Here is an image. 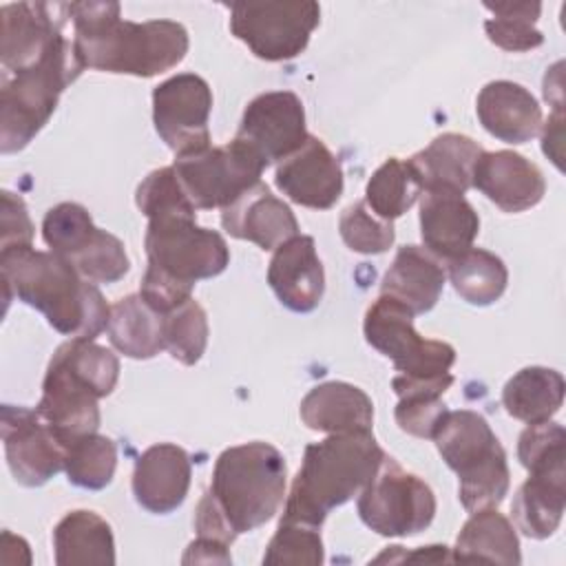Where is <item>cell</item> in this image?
Wrapping results in <instances>:
<instances>
[{"instance_id": "1", "label": "cell", "mask_w": 566, "mask_h": 566, "mask_svg": "<svg viewBox=\"0 0 566 566\" xmlns=\"http://www.w3.org/2000/svg\"><path fill=\"white\" fill-rule=\"evenodd\" d=\"M77 64L104 73L153 77L175 69L188 53V31L172 20H122L117 2H71Z\"/></svg>"}, {"instance_id": "2", "label": "cell", "mask_w": 566, "mask_h": 566, "mask_svg": "<svg viewBox=\"0 0 566 566\" xmlns=\"http://www.w3.org/2000/svg\"><path fill=\"white\" fill-rule=\"evenodd\" d=\"M4 301L11 294L44 314L49 325L71 338L93 340L106 329L111 307L93 281L66 259L33 245L0 250Z\"/></svg>"}, {"instance_id": "3", "label": "cell", "mask_w": 566, "mask_h": 566, "mask_svg": "<svg viewBox=\"0 0 566 566\" xmlns=\"http://www.w3.org/2000/svg\"><path fill=\"white\" fill-rule=\"evenodd\" d=\"M382 455L371 431L329 433V438L307 444L281 520L321 528L332 509L363 491Z\"/></svg>"}, {"instance_id": "4", "label": "cell", "mask_w": 566, "mask_h": 566, "mask_svg": "<svg viewBox=\"0 0 566 566\" xmlns=\"http://www.w3.org/2000/svg\"><path fill=\"white\" fill-rule=\"evenodd\" d=\"M287 464L270 442H245L219 453L208 495L237 535L274 517L285 495Z\"/></svg>"}, {"instance_id": "5", "label": "cell", "mask_w": 566, "mask_h": 566, "mask_svg": "<svg viewBox=\"0 0 566 566\" xmlns=\"http://www.w3.org/2000/svg\"><path fill=\"white\" fill-rule=\"evenodd\" d=\"M431 440L458 475V497L464 511L475 513L502 504L511 473L506 451L484 416L471 409L447 411Z\"/></svg>"}, {"instance_id": "6", "label": "cell", "mask_w": 566, "mask_h": 566, "mask_svg": "<svg viewBox=\"0 0 566 566\" xmlns=\"http://www.w3.org/2000/svg\"><path fill=\"white\" fill-rule=\"evenodd\" d=\"M82 66L75 60L71 38L62 35L31 69L2 75L0 86V153L22 150L53 115L62 91L77 80Z\"/></svg>"}, {"instance_id": "7", "label": "cell", "mask_w": 566, "mask_h": 566, "mask_svg": "<svg viewBox=\"0 0 566 566\" xmlns=\"http://www.w3.org/2000/svg\"><path fill=\"white\" fill-rule=\"evenodd\" d=\"M144 248L148 270L190 287L201 279L221 274L230 263L226 239L197 226V214L170 212L148 219Z\"/></svg>"}, {"instance_id": "8", "label": "cell", "mask_w": 566, "mask_h": 566, "mask_svg": "<svg viewBox=\"0 0 566 566\" xmlns=\"http://www.w3.org/2000/svg\"><path fill=\"white\" fill-rule=\"evenodd\" d=\"M358 515L367 528L382 537H409L424 531L436 517L431 486L382 455L376 473L358 493Z\"/></svg>"}, {"instance_id": "9", "label": "cell", "mask_w": 566, "mask_h": 566, "mask_svg": "<svg viewBox=\"0 0 566 566\" xmlns=\"http://www.w3.org/2000/svg\"><path fill=\"white\" fill-rule=\"evenodd\" d=\"M42 239L51 252L66 259L84 279L93 283H115L130 270L124 243L97 228L88 210L80 203H57L42 221Z\"/></svg>"}, {"instance_id": "10", "label": "cell", "mask_w": 566, "mask_h": 566, "mask_svg": "<svg viewBox=\"0 0 566 566\" xmlns=\"http://www.w3.org/2000/svg\"><path fill=\"white\" fill-rule=\"evenodd\" d=\"M318 22L321 7L312 0L230 4L232 35L265 62H283L303 53Z\"/></svg>"}, {"instance_id": "11", "label": "cell", "mask_w": 566, "mask_h": 566, "mask_svg": "<svg viewBox=\"0 0 566 566\" xmlns=\"http://www.w3.org/2000/svg\"><path fill=\"white\" fill-rule=\"evenodd\" d=\"M172 168L190 203L197 210H212L226 208L259 184L268 166L243 142L232 139L226 146L177 155Z\"/></svg>"}, {"instance_id": "12", "label": "cell", "mask_w": 566, "mask_h": 566, "mask_svg": "<svg viewBox=\"0 0 566 566\" xmlns=\"http://www.w3.org/2000/svg\"><path fill=\"white\" fill-rule=\"evenodd\" d=\"M363 334L365 340L387 356L402 376H442L449 374L455 363V349L449 343L420 336L413 327V314L385 294L367 307Z\"/></svg>"}, {"instance_id": "13", "label": "cell", "mask_w": 566, "mask_h": 566, "mask_svg": "<svg viewBox=\"0 0 566 566\" xmlns=\"http://www.w3.org/2000/svg\"><path fill=\"white\" fill-rule=\"evenodd\" d=\"M212 91L195 73H177L153 91V124L157 135L175 155L210 146L208 119Z\"/></svg>"}, {"instance_id": "14", "label": "cell", "mask_w": 566, "mask_h": 566, "mask_svg": "<svg viewBox=\"0 0 566 566\" xmlns=\"http://www.w3.org/2000/svg\"><path fill=\"white\" fill-rule=\"evenodd\" d=\"M234 139L256 153L265 166L296 153L305 139V108L292 91L256 95L243 111Z\"/></svg>"}, {"instance_id": "15", "label": "cell", "mask_w": 566, "mask_h": 566, "mask_svg": "<svg viewBox=\"0 0 566 566\" xmlns=\"http://www.w3.org/2000/svg\"><path fill=\"white\" fill-rule=\"evenodd\" d=\"M0 433L9 471L18 484L42 486L64 469V444L38 409L2 405Z\"/></svg>"}, {"instance_id": "16", "label": "cell", "mask_w": 566, "mask_h": 566, "mask_svg": "<svg viewBox=\"0 0 566 566\" xmlns=\"http://www.w3.org/2000/svg\"><path fill=\"white\" fill-rule=\"evenodd\" d=\"M66 4L18 2L0 9V64L2 75L35 66L64 35Z\"/></svg>"}, {"instance_id": "17", "label": "cell", "mask_w": 566, "mask_h": 566, "mask_svg": "<svg viewBox=\"0 0 566 566\" xmlns=\"http://www.w3.org/2000/svg\"><path fill=\"white\" fill-rule=\"evenodd\" d=\"M97 400L99 394L95 387L73 371L57 354H53L35 409L64 447L75 438L95 433L99 429Z\"/></svg>"}, {"instance_id": "18", "label": "cell", "mask_w": 566, "mask_h": 566, "mask_svg": "<svg viewBox=\"0 0 566 566\" xmlns=\"http://www.w3.org/2000/svg\"><path fill=\"white\" fill-rule=\"evenodd\" d=\"M276 188L294 203L327 210L343 195V168L336 155L314 135L276 166Z\"/></svg>"}, {"instance_id": "19", "label": "cell", "mask_w": 566, "mask_h": 566, "mask_svg": "<svg viewBox=\"0 0 566 566\" xmlns=\"http://www.w3.org/2000/svg\"><path fill=\"white\" fill-rule=\"evenodd\" d=\"M471 186L504 212H524L537 206L546 192L542 170L513 150H482L473 166Z\"/></svg>"}, {"instance_id": "20", "label": "cell", "mask_w": 566, "mask_h": 566, "mask_svg": "<svg viewBox=\"0 0 566 566\" xmlns=\"http://www.w3.org/2000/svg\"><path fill=\"white\" fill-rule=\"evenodd\" d=\"M221 226L230 237L252 241L261 250H276L298 234L294 212L283 199L274 197L263 181L221 208Z\"/></svg>"}, {"instance_id": "21", "label": "cell", "mask_w": 566, "mask_h": 566, "mask_svg": "<svg viewBox=\"0 0 566 566\" xmlns=\"http://www.w3.org/2000/svg\"><path fill=\"white\" fill-rule=\"evenodd\" d=\"M133 495L142 509L155 515L177 511L190 489V458L172 444L159 442L148 447L133 469Z\"/></svg>"}, {"instance_id": "22", "label": "cell", "mask_w": 566, "mask_h": 566, "mask_svg": "<svg viewBox=\"0 0 566 566\" xmlns=\"http://www.w3.org/2000/svg\"><path fill=\"white\" fill-rule=\"evenodd\" d=\"M268 283L287 310L298 314L316 310L325 292V272L314 239L296 234L281 243L272 254Z\"/></svg>"}, {"instance_id": "23", "label": "cell", "mask_w": 566, "mask_h": 566, "mask_svg": "<svg viewBox=\"0 0 566 566\" xmlns=\"http://www.w3.org/2000/svg\"><path fill=\"white\" fill-rule=\"evenodd\" d=\"M480 217L460 192L424 190L420 199V237L424 250L451 261L473 248Z\"/></svg>"}, {"instance_id": "24", "label": "cell", "mask_w": 566, "mask_h": 566, "mask_svg": "<svg viewBox=\"0 0 566 566\" xmlns=\"http://www.w3.org/2000/svg\"><path fill=\"white\" fill-rule=\"evenodd\" d=\"M480 124L506 144L531 142L542 128V108L533 93L509 80L489 82L475 102Z\"/></svg>"}, {"instance_id": "25", "label": "cell", "mask_w": 566, "mask_h": 566, "mask_svg": "<svg viewBox=\"0 0 566 566\" xmlns=\"http://www.w3.org/2000/svg\"><path fill=\"white\" fill-rule=\"evenodd\" d=\"M301 420L312 431L356 433L371 431L374 402L356 385L329 380L312 387L298 407Z\"/></svg>"}, {"instance_id": "26", "label": "cell", "mask_w": 566, "mask_h": 566, "mask_svg": "<svg viewBox=\"0 0 566 566\" xmlns=\"http://www.w3.org/2000/svg\"><path fill=\"white\" fill-rule=\"evenodd\" d=\"M444 268L420 245H402L382 276L380 294L402 303L413 316L433 310L444 290Z\"/></svg>"}, {"instance_id": "27", "label": "cell", "mask_w": 566, "mask_h": 566, "mask_svg": "<svg viewBox=\"0 0 566 566\" xmlns=\"http://www.w3.org/2000/svg\"><path fill=\"white\" fill-rule=\"evenodd\" d=\"M480 155L482 148L471 137L460 133H444L407 161L411 164L422 192L451 190L464 195L471 188L473 166Z\"/></svg>"}, {"instance_id": "28", "label": "cell", "mask_w": 566, "mask_h": 566, "mask_svg": "<svg viewBox=\"0 0 566 566\" xmlns=\"http://www.w3.org/2000/svg\"><path fill=\"white\" fill-rule=\"evenodd\" d=\"M564 504L566 469L531 471L513 497L511 513L526 537L546 539L559 528Z\"/></svg>"}, {"instance_id": "29", "label": "cell", "mask_w": 566, "mask_h": 566, "mask_svg": "<svg viewBox=\"0 0 566 566\" xmlns=\"http://www.w3.org/2000/svg\"><path fill=\"white\" fill-rule=\"evenodd\" d=\"M53 557L57 566L115 564L111 524L95 511H71L53 528Z\"/></svg>"}, {"instance_id": "30", "label": "cell", "mask_w": 566, "mask_h": 566, "mask_svg": "<svg viewBox=\"0 0 566 566\" xmlns=\"http://www.w3.org/2000/svg\"><path fill=\"white\" fill-rule=\"evenodd\" d=\"M453 562H491L520 564V539L515 526L497 509H482L471 513L458 533Z\"/></svg>"}, {"instance_id": "31", "label": "cell", "mask_w": 566, "mask_h": 566, "mask_svg": "<svg viewBox=\"0 0 566 566\" xmlns=\"http://www.w3.org/2000/svg\"><path fill=\"white\" fill-rule=\"evenodd\" d=\"M108 338L117 352L128 358L148 360L164 347V316L139 294H128L111 305Z\"/></svg>"}, {"instance_id": "32", "label": "cell", "mask_w": 566, "mask_h": 566, "mask_svg": "<svg viewBox=\"0 0 566 566\" xmlns=\"http://www.w3.org/2000/svg\"><path fill=\"white\" fill-rule=\"evenodd\" d=\"M453 385L451 374L431 376V378H413V376H394L391 389L398 396L396 405V422L398 427L416 438H433L436 427L442 416L449 411L442 394Z\"/></svg>"}, {"instance_id": "33", "label": "cell", "mask_w": 566, "mask_h": 566, "mask_svg": "<svg viewBox=\"0 0 566 566\" xmlns=\"http://www.w3.org/2000/svg\"><path fill=\"white\" fill-rule=\"evenodd\" d=\"M564 402V378L548 367H524L502 389V405L509 416L526 424L551 420Z\"/></svg>"}, {"instance_id": "34", "label": "cell", "mask_w": 566, "mask_h": 566, "mask_svg": "<svg viewBox=\"0 0 566 566\" xmlns=\"http://www.w3.org/2000/svg\"><path fill=\"white\" fill-rule=\"evenodd\" d=\"M453 290L471 305H493L506 290L509 270L504 261L482 248H469L460 256L447 261Z\"/></svg>"}, {"instance_id": "35", "label": "cell", "mask_w": 566, "mask_h": 566, "mask_svg": "<svg viewBox=\"0 0 566 566\" xmlns=\"http://www.w3.org/2000/svg\"><path fill=\"white\" fill-rule=\"evenodd\" d=\"M420 195L422 186L411 164L398 157H389L369 177L365 188V203L376 217L394 221L405 214Z\"/></svg>"}, {"instance_id": "36", "label": "cell", "mask_w": 566, "mask_h": 566, "mask_svg": "<svg viewBox=\"0 0 566 566\" xmlns=\"http://www.w3.org/2000/svg\"><path fill=\"white\" fill-rule=\"evenodd\" d=\"M117 467V447L111 438L95 433L75 438L64 447V473L71 484L99 491L111 484Z\"/></svg>"}, {"instance_id": "37", "label": "cell", "mask_w": 566, "mask_h": 566, "mask_svg": "<svg viewBox=\"0 0 566 566\" xmlns=\"http://www.w3.org/2000/svg\"><path fill=\"white\" fill-rule=\"evenodd\" d=\"M484 9L493 13V18L484 22V31L495 46L524 53L544 42L542 31L535 27L542 13L539 2H484Z\"/></svg>"}, {"instance_id": "38", "label": "cell", "mask_w": 566, "mask_h": 566, "mask_svg": "<svg viewBox=\"0 0 566 566\" xmlns=\"http://www.w3.org/2000/svg\"><path fill=\"white\" fill-rule=\"evenodd\" d=\"M164 316V347L181 365H195L208 345L206 310L190 296Z\"/></svg>"}, {"instance_id": "39", "label": "cell", "mask_w": 566, "mask_h": 566, "mask_svg": "<svg viewBox=\"0 0 566 566\" xmlns=\"http://www.w3.org/2000/svg\"><path fill=\"white\" fill-rule=\"evenodd\" d=\"M325 562L321 528L301 524V522H287L281 520L274 537L270 539L263 564L265 566H281V564H307V566H321Z\"/></svg>"}, {"instance_id": "40", "label": "cell", "mask_w": 566, "mask_h": 566, "mask_svg": "<svg viewBox=\"0 0 566 566\" xmlns=\"http://www.w3.org/2000/svg\"><path fill=\"white\" fill-rule=\"evenodd\" d=\"M338 232L345 245L358 254H382L396 241L394 223L376 217L365 201H356L343 210Z\"/></svg>"}, {"instance_id": "41", "label": "cell", "mask_w": 566, "mask_h": 566, "mask_svg": "<svg viewBox=\"0 0 566 566\" xmlns=\"http://www.w3.org/2000/svg\"><path fill=\"white\" fill-rule=\"evenodd\" d=\"M135 203L142 210L146 219L159 217V214H170V212H190L197 214V208L190 203L188 195L184 192L175 168L164 166L153 170L135 192Z\"/></svg>"}, {"instance_id": "42", "label": "cell", "mask_w": 566, "mask_h": 566, "mask_svg": "<svg viewBox=\"0 0 566 566\" xmlns=\"http://www.w3.org/2000/svg\"><path fill=\"white\" fill-rule=\"evenodd\" d=\"M564 442L566 431L553 420L528 424L517 440V458L522 467L531 471L564 469Z\"/></svg>"}, {"instance_id": "43", "label": "cell", "mask_w": 566, "mask_h": 566, "mask_svg": "<svg viewBox=\"0 0 566 566\" xmlns=\"http://www.w3.org/2000/svg\"><path fill=\"white\" fill-rule=\"evenodd\" d=\"M31 239H33V223H31L24 201L13 192L2 190L0 250L13 248V245H18V248L31 245Z\"/></svg>"}, {"instance_id": "44", "label": "cell", "mask_w": 566, "mask_h": 566, "mask_svg": "<svg viewBox=\"0 0 566 566\" xmlns=\"http://www.w3.org/2000/svg\"><path fill=\"white\" fill-rule=\"evenodd\" d=\"M195 531L199 537H210L223 544H232L237 539V533L232 531V526L228 524V520L223 517V513L219 511V506L214 504V500L208 495V491L201 495L197 509H195Z\"/></svg>"}, {"instance_id": "45", "label": "cell", "mask_w": 566, "mask_h": 566, "mask_svg": "<svg viewBox=\"0 0 566 566\" xmlns=\"http://www.w3.org/2000/svg\"><path fill=\"white\" fill-rule=\"evenodd\" d=\"M181 564H232V557L228 544L197 535V539L188 544Z\"/></svg>"}, {"instance_id": "46", "label": "cell", "mask_w": 566, "mask_h": 566, "mask_svg": "<svg viewBox=\"0 0 566 566\" xmlns=\"http://www.w3.org/2000/svg\"><path fill=\"white\" fill-rule=\"evenodd\" d=\"M562 139H564V115L562 108H555V113L546 119L542 130V150L553 164L562 170Z\"/></svg>"}, {"instance_id": "47", "label": "cell", "mask_w": 566, "mask_h": 566, "mask_svg": "<svg viewBox=\"0 0 566 566\" xmlns=\"http://www.w3.org/2000/svg\"><path fill=\"white\" fill-rule=\"evenodd\" d=\"M396 551L400 553L398 557H394L391 562H424V564H436V562H453L451 553L447 546L433 544V546H422L413 553H405L402 546H396Z\"/></svg>"}, {"instance_id": "48", "label": "cell", "mask_w": 566, "mask_h": 566, "mask_svg": "<svg viewBox=\"0 0 566 566\" xmlns=\"http://www.w3.org/2000/svg\"><path fill=\"white\" fill-rule=\"evenodd\" d=\"M15 553L22 557V564H31V553H29V544L13 535L11 531H2V551H0V562L2 564H20V559L15 557Z\"/></svg>"}]
</instances>
